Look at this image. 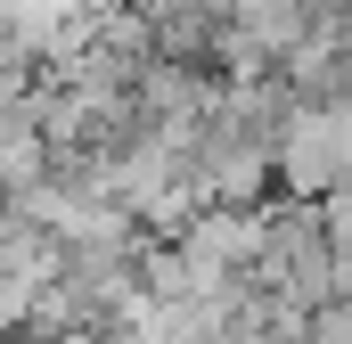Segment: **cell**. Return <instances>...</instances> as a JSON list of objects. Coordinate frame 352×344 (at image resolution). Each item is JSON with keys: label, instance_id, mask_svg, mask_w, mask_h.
<instances>
[{"label": "cell", "instance_id": "obj_1", "mask_svg": "<svg viewBox=\"0 0 352 344\" xmlns=\"http://www.w3.org/2000/svg\"><path fill=\"white\" fill-rule=\"evenodd\" d=\"M303 344H352V303L344 295H328V303L303 312Z\"/></svg>", "mask_w": 352, "mask_h": 344}]
</instances>
